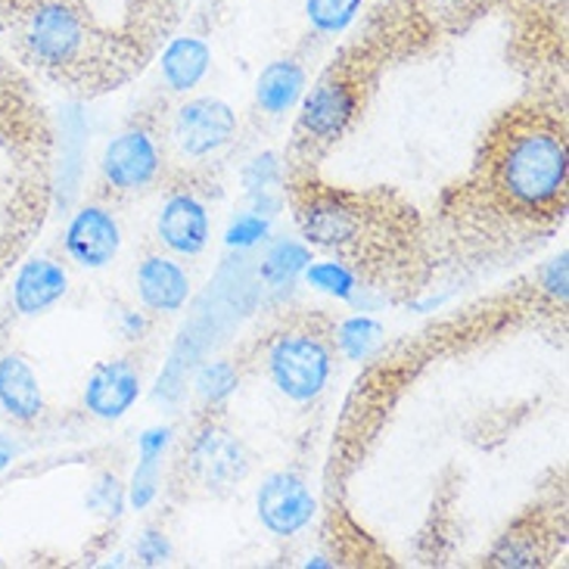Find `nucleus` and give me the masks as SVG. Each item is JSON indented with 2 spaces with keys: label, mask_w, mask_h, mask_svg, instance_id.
<instances>
[{
  "label": "nucleus",
  "mask_w": 569,
  "mask_h": 569,
  "mask_svg": "<svg viewBox=\"0 0 569 569\" xmlns=\"http://www.w3.org/2000/svg\"><path fill=\"white\" fill-rule=\"evenodd\" d=\"M0 38L19 66L81 97L116 91L150 60L147 47L107 29L84 0H0Z\"/></svg>",
  "instance_id": "1"
},
{
  "label": "nucleus",
  "mask_w": 569,
  "mask_h": 569,
  "mask_svg": "<svg viewBox=\"0 0 569 569\" xmlns=\"http://www.w3.org/2000/svg\"><path fill=\"white\" fill-rule=\"evenodd\" d=\"M470 193L510 224H557L567 216V119L541 103H520L492 124Z\"/></svg>",
  "instance_id": "2"
},
{
  "label": "nucleus",
  "mask_w": 569,
  "mask_h": 569,
  "mask_svg": "<svg viewBox=\"0 0 569 569\" xmlns=\"http://www.w3.org/2000/svg\"><path fill=\"white\" fill-rule=\"evenodd\" d=\"M53 202V128L22 69L0 53V280L22 262Z\"/></svg>",
  "instance_id": "3"
},
{
  "label": "nucleus",
  "mask_w": 569,
  "mask_h": 569,
  "mask_svg": "<svg viewBox=\"0 0 569 569\" xmlns=\"http://www.w3.org/2000/svg\"><path fill=\"white\" fill-rule=\"evenodd\" d=\"M292 209L308 243L333 252L352 271L386 280L415 264V209L389 193H352L306 181L292 190Z\"/></svg>",
  "instance_id": "4"
},
{
  "label": "nucleus",
  "mask_w": 569,
  "mask_h": 569,
  "mask_svg": "<svg viewBox=\"0 0 569 569\" xmlns=\"http://www.w3.org/2000/svg\"><path fill=\"white\" fill-rule=\"evenodd\" d=\"M380 66H383L380 57L365 41H358L346 47L342 57L318 78L292 128L290 159L296 169L315 166L321 156L337 147L339 138H346L361 107L368 103Z\"/></svg>",
  "instance_id": "5"
},
{
  "label": "nucleus",
  "mask_w": 569,
  "mask_h": 569,
  "mask_svg": "<svg viewBox=\"0 0 569 569\" xmlns=\"http://www.w3.org/2000/svg\"><path fill=\"white\" fill-rule=\"evenodd\" d=\"M505 0H383L370 16L365 44L380 62L411 57L442 38H455Z\"/></svg>",
  "instance_id": "6"
},
{
  "label": "nucleus",
  "mask_w": 569,
  "mask_h": 569,
  "mask_svg": "<svg viewBox=\"0 0 569 569\" xmlns=\"http://www.w3.org/2000/svg\"><path fill=\"white\" fill-rule=\"evenodd\" d=\"M271 377L278 389L292 401H311L330 377V352L318 337L292 333L278 339L271 349Z\"/></svg>",
  "instance_id": "7"
},
{
  "label": "nucleus",
  "mask_w": 569,
  "mask_h": 569,
  "mask_svg": "<svg viewBox=\"0 0 569 569\" xmlns=\"http://www.w3.org/2000/svg\"><path fill=\"white\" fill-rule=\"evenodd\" d=\"M237 131V116L224 100H190L187 107L178 109V122H174V138L181 143L187 156H209L221 150Z\"/></svg>",
  "instance_id": "8"
},
{
  "label": "nucleus",
  "mask_w": 569,
  "mask_h": 569,
  "mask_svg": "<svg viewBox=\"0 0 569 569\" xmlns=\"http://www.w3.org/2000/svg\"><path fill=\"white\" fill-rule=\"evenodd\" d=\"M259 517L274 536H296L315 517V498L292 473H274L259 489Z\"/></svg>",
  "instance_id": "9"
},
{
  "label": "nucleus",
  "mask_w": 569,
  "mask_h": 569,
  "mask_svg": "<svg viewBox=\"0 0 569 569\" xmlns=\"http://www.w3.org/2000/svg\"><path fill=\"white\" fill-rule=\"evenodd\" d=\"M122 247V233L119 221L109 216L100 206H84L76 218L69 221L66 231V249L78 264L84 268H103L116 259V252Z\"/></svg>",
  "instance_id": "10"
},
{
  "label": "nucleus",
  "mask_w": 569,
  "mask_h": 569,
  "mask_svg": "<svg viewBox=\"0 0 569 569\" xmlns=\"http://www.w3.org/2000/svg\"><path fill=\"white\" fill-rule=\"evenodd\" d=\"M159 171V150L147 131H124L103 153V174L116 190H140Z\"/></svg>",
  "instance_id": "11"
},
{
  "label": "nucleus",
  "mask_w": 569,
  "mask_h": 569,
  "mask_svg": "<svg viewBox=\"0 0 569 569\" xmlns=\"http://www.w3.org/2000/svg\"><path fill=\"white\" fill-rule=\"evenodd\" d=\"M140 377L128 361H107L97 365L84 389V405L100 420H119V417L138 401Z\"/></svg>",
  "instance_id": "12"
},
{
  "label": "nucleus",
  "mask_w": 569,
  "mask_h": 569,
  "mask_svg": "<svg viewBox=\"0 0 569 569\" xmlns=\"http://www.w3.org/2000/svg\"><path fill=\"white\" fill-rule=\"evenodd\" d=\"M159 237L178 256H197L209 243V216L200 200L190 193H178L162 206L159 216Z\"/></svg>",
  "instance_id": "13"
},
{
  "label": "nucleus",
  "mask_w": 569,
  "mask_h": 569,
  "mask_svg": "<svg viewBox=\"0 0 569 569\" xmlns=\"http://www.w3.org/2000/svg\"><path fill=\"white\" fill-rule=\"evenodd\" d=\"M69 278L50 259H31L19 264L13 278V306L19 315H41L66 296Z\"/></svg>",
  "instance_id": "14"
},
{
  "label": "nucleus",
  "mask_w": 569,
  "mask_h": 569,
  "mask_svg": "<svg viewBox=\"0 0 569 569\" xmlns=\"http://www.w3.org/2000/svg\"><path fill=\"white\" fill-rule=\"evenodd\" d=\"M0 408L19 423H31L44 411V396L31 365L22 355L0 358Z\"/></svg>",
  "instance_id": "15"
},
{
  "label": "nucleus",
  "mask_w": 569,
  "mask_h": 569,
  "mask_svg": "<svg viewBox=\"0 0 569 569\" xmlns=\"http://www.w3.org/2000/svg\"><path fill=\"white\" fill-rule=\"evenodd\" d=\"M138 292L140 302L153 311H178L190 296V280H187L184 268L162 256H150L147 262L138 268Z\"/></svg>",
  "instance_id": "16"
},
{
  "label": "nucleus",
  "mask_w": 569,
  "mask_h": 569,
  "mask_svg": "<svg viewBox=\"0 0 569 569\" xmlns=\"http://www.w3.org/2000/svg\"><path fill=\"white\" fill-rule=\"evenodd\" d=\"M190 0H128L122 29L153 53L159 41L181 22Z\"/></svg>",
  "instance_id": "17"
},
{
  "label": "nucleus",
  "mask_w": 569,
  "mask_h": 569,
  "mask_svg": "<svg viewBox=\"0 0 569 569\" xmlns=\"http://www.w3.org/2000/svg\"><path fill=\"white\" fill-rule=\"evenodd\" d=\"M209 47L197 38H174L162 53V78L171 91H190L197 88L209 72Z\"/></svg>",
  "instance_id": "18"
},
{
  "label": "nucleus",
  "mask_w": 569,
  "mask_h": 569,
  "mask_svg": "<svg viewBox=\"0 0 569 569\" xmlns=\"http://www.w3.org/2000/svg\"><path fill=\"white\" fill-rule=\"evenodd\" d=\"M302 88H306V72L302 66H296L292 60H278L271 62L259 76V84H256V100L264 112L271 116H280L287 109L296 107V100L302 97Z\"/></svg>",
  "instance_id": "19"
},
{
  "label": "nucleus",
  "mask_w": 569,
  "mask_h": 569,
  "mask_svg": "<svg viewBox=\"0 0 569 569\" xmlns=\"http://www.w3.org/2000/svg\"><path fill=\"white\" fill-rule=\"evenodd\" d=\"M171 430H147L140 436V463L134 473V486H131V505L134 508H147L156 495V470H159V458L169 446Z\"/></svg>",
  "instance_id": "20"
},
{
  "label": "nucleus",
  "mask_w": 569,
  "mask_h": 569,
  "mask_svg": "<svg viewBox=\"0 0 569 569\" xmlns=\"http://www.w3.org/2000/svg\"><path fill=\"white\" fill-rule=\"evenodd\" d=\"M311 262L308 249L302 243H278V247L268 252V259L262 264V278L271 283V287H280V283H290L296 274H302Z\"/></svg>",
  "instance_id": "21"
},
{
  "label": "nucleus",
  "mask_w": 569,
  "mask_h": 569,
  "mask_svg": "<svg viewBox=\"0 0 569 569\" xmlns=\"http://www.w3.org/2000/svg\"><path fill=\"white\" fill-rule=\"evenodd\" d=\"M383 342V327L370 318H352L339 327V346L342 352L349 355L352 361H365L370 355L380 349Z\"/></svg>",
  "instance_id": "22"
},
{
  "label": "nucleus",
  "mask_w": 569,
  "mask_h": 569,
  "mask_svg": "<svg viewBox=\"0 0 569 569\" xmlns=\"http://www.w3.org/2000/svg\"><path fill=\"white\" fill-rule=\"evenodd\" d=\"M197 463L206 470V477L209 479H231L243 473V470L237 467V448H233V442L221 439V436H212V432H209V439H202V446L197 448Z\"/></svg>",
  "instance_id": "23"
},
{
  "label": "nucleus",
  "mask_w": 569,
  "mask_h": 569,
  "mask_svg": "<svg viewBox=\"0 0 569 569\" xmlns=\"http://www.w3.org/2000/svg\"><path fill=\"white\" fill-rule=\"evenodd\" d=\"M361 10V0H308V19L323 34L349 29Z\"/></svg>",
  "instance_id": "24"
},
{
  "label": "nucleus",
  "mask_w": 569,
  "mask_h": 569,
  "mask_svg": "<svg viewBox=\"0 0 569 569\" xmlns=\"http://www.w3.org/2000/svg\"><path fill=\"white\" fill-rule=\"evenodd\" d=\"M306 278L311 287H318L327 296H337V299H352L355 290H358L352 268L342 262H308Z\"/></svg>",
  "instance_id": "25"
},
{
  "label": "nucleus",
  "mask_w": 569,
  "mask_h": 569,
  "mask_svg": "<svg viewBox=\"0 0 569 569\" xmlns=\"http://www.w3.org/2000/svg\"><path fill=\"white\" fill-rule=\"evenodd\" d=\"M233 386H237V377H233L231 365H212V368L202 370L200 377V392L206 399H224L228 392H231Z\"/></svg>",
  "instance_id": "26"
},
{
  "label": "nucleus",
  "mask_w": 569,
  "mask_h": 569,
  "mask_svg": "<svg viewBox=\"0 0 569 569\" xmlns=\"http://www.w3.org/2000/svg\"><path fill=\"white\" fill-rule=\"evenodd\" d=\"M268 233V221L259 216H240L228 228V247H252Z\"/></svg>",
  "instance_id": "27"
},
{
  "label": "nucleus",
  "mask_w": 569,
  "mask_h": 569,
  "mask_svg": "<svg viewBox=\"0 0 569 569\" xmlns=\"http://www.w3.org/2000/svg\"><path fill=\"white\" fill-rule=\"evenodd\" d=\"M140 557H143V563H162L166 555H169V545L162 541V536H156V532H147V539L140 541Z\"/></svg>",
  "instance_id": "28"
},
{
  "label": "nucleus",
  "mask_w": 569,
  "mask_h": 569,
  "mask_svg": "<svg viewBox=\"0 0 569 569\" xmlns=\"http://www.w3.org/2000/svg\"><path fill=\"white\" fill-rule=\"evenodd\" d=\"M548 290L560 296V299H567V256L555 259L551 268H548Z\"/></svg>",
  "instance_id": "29"
}]
</instances>
